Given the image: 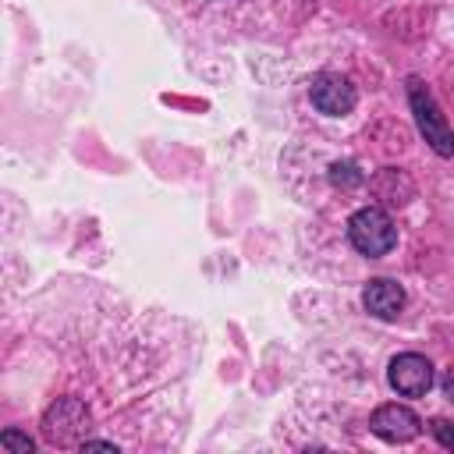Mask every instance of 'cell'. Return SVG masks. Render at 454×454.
Instances as JSON below:
<instances>
[{"instance_id":"7a4b0ae2","label":"cell","mask_w":454,"mask_h":454,"mask_svg":"<svg viewBox=\"0 0 454 454\" xmlns=\"http://www.w3.org/2000/svg\"><path fill=\"white\" fill-rule=\"evenodd\" d=\"M89 422H92V415H89L85 401H78V397H57L46 408V415H43V436L53 447H74V443L82 447V440L89 433Z\"/></svg>"},{"instance_id":"7c38bea8","label":"cell","mask_w":454,"mask_h":454,"mask_svg":"<svg viewBox=\"0 0 454 454\" xmlns=\"http://www.w3.org/2000/svg\"><path fill=\"white\" fill-rule=\"evenodd\" d=\"M82 450H117L110 440H82Z\"/></svg>"},{"instance_id":"8992f818","label":"cell","mask_w":454,"mask_h":454,"mask_svg":"<svg viewBox=\"0 0 454 454\" xmlns=\"http://www.w3.org/2000/svg\"><path fill=\"white\" fill-rule=\"evenodd\" d=\"M369 429L387 443H408L419 436L422 422L408 404H380L369 419Z\"/></svg>"},{"instance_id":"52a82bcc","label":"cell","mask_w":454,"mask_h":454,"mask_svg":"<svg viewBox=\"0 0 454 454\" xmlns=\"http://www.w3.org/2000/svg\"><path fill=\"white\" fill-rule=\"evenodd\" d=\"M369 192H372V199H376L383 209H397V206H408V199L415 195V184H411V177H408L404 170L383 167V170L369 181Z\"/></svg>"},{"instance_id":"4fadbf2b","label":"cell","mask_w":454,"mask_h":454,"mask_svg":"<svg viewBox=\"0 0 454 454\" xmlns=\"http://www.w3.org/2000/svg\"><path fill=\"white\" fill-rule=\"evenodd\" d=\"M443 387H447V394L454 397V376H447V380H443Z\"/></svg>"},{"instance_id":"ba28073f","label":"cell","mask_w":454,"mask_h":454,"mask_svg":"<svg viewBox=\"0 0 454 454\" xmlns=\"http://www.w3.org/2000/svg\"><path fill=\"white\" fill-rule=\"evenodd\" d=\"M362 305L376 319H397L404 309V291H401V284L380 277V280H369V287L362 291Z\"/></svg>"},{"instance_id":"3957f363","label":"cell","mask_w":454,"mask_h":454,"mask_svg":"<svg viewBox=\"0 0 454 454\" xmlns=\"http://www.w3.org/2000/svg\"><path fill=\"white\" fill-rule=\"evenodd\" d=\"M348 238L362 255H387L397 245V227L383 206H365L351 216Z\"/></svg>"},{"instance_id":"9c48e42d","label":"cell","mask_w":454,"mask_h":454,"mask_svg":"<svg viewBox=\"0 0 454 454\" xmlns=\"http://www.w3.org/2000/svg\"><path fill=\"white\" fill-rule=\"evenodd\" d=\"M330 181L337 184V188H344V192H351V188H358L362 184V174H358V167L355 163H333L330 167Z\"/></svg>"},{"instance_id":"6da1fadb","label":"cell","mask_w":454,"mask_h":454,"mask_svg":"<svg viewBox=\"0 0 454 454\" xmlns=\"http://www.w3.org/2000/svg\"><path fill=\"white\" fill-rule=\"evenodd\" d=\"M408 99H411V114H415V124L422 131V138L433 145L436 156H454V131L440 110V103L433 99V92L422 85V78H408Z\"/></svg>"},{"instance_id":"30bf717a","label":"cell","mask_w":454,"mask_h":454,"mask_svg":"<svg viewBox=\"0 0 454 454\" xmlns=\"http://www.w3.org/2000/svg\"><path fill=\"white\" fill-rule=\"evenodd\" d=\"M0 447L4 450H18V454H32V436H25V433H18V429H4L0 433Z\"/></svg>"},{"instance_id":"277c9868","label":"cell","mask_w":454,"mask_h":454,"mask_svg":"<svg viewBox=\"0 0 454 454\" xmlns=\"http://www.w3.org/2000/svg\"><path fill=\"white\" fill-rule=\"evenodd\" d=\"M309 99H312V106H316L319 114H326V117H344V114L355 110L358 92H355V85H351L344 74L323 71V74L312 78V85H309Z\"/></svg>"},{"instance_id":"5b68a950","label":"cell","mask_w":454,"mask_h":454,"mask_svg":"<svg viewBox=\"0 0 454 454\" xmlns=\"http://www.w3.org/2000/svg\"><path fill=\"white\" fill-rule=\"evenodd\" d=\"M390 387L401 394V397H422L429 387H433V365L426 355H415V351H404L390 362Z\"/></svg>"},{"instance_id":"8fae6325","label":"cell","mask_w":454,"mask_h":454,"mask_svg":"<svg viewBox=\"0 0 454 454\" xmlns=\"http://www.w3.org/2000/svg\"><path fill=\"white\" fill-rule=\"evenodd\" d=\"M429 433L436 436L440 447L454 450V422H447V419H433V422H429Z\"/></svg>"}]
</instances>
